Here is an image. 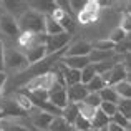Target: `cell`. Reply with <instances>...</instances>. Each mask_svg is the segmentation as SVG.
<instances>
[{"instance_id":"9","label":"cell","mask_w":131,"mask_h":131,"mask_svg":"<svg viewBox=\"0 0 131 131\" xmlns=\"http://www.w3.org/2000/svg\"><path fill=\"white\" fill-rule=\"evenodd\" d=\"M93 50V45L85 40H78V42L71 43L65 50V57H88L90 51Z\"/></svg>"},{"instance_id":"42","label":"cell","mask_w":131,"mask_h":131,"mask_svg":"<svg viewBox=\"0 0 131 131\" xmlns=\"http://www.w3.org/2000/svg\"><path fill=\"white\" fill-rule=\"evenodd\" d=\"M126 131H131V121H129V125H128V128H126Z\"/></svg>"},{"instance_id":"13","label":"cell","mask_w":131,"mask_h":131,"mask_svg":"<svg viewBox=\"0 0 131 131\" xmlns=\"http://www.w3.org/2000/svg\"><path fill=\"white\" fill-rule=\"evenodd\" d=\"M55 116L50 115V113H45V111H37L35 115H30V125L33 126L35 129H48L51 119Z\"/></svg>"},{"instance_id":"34","label":"cell","mask_w":131,"mask_h":131,"mask_svg":"<svg viewBox=\"0 0 131 131\" xmlns=\"http://www.w3.org/2000/svg\"><path fill=\"white\" fill-rule=\"evenodd\" d=\"M85 5H86V0H83V2H81V0H70V2H68L70 12L75 13V15H78V13L85 8Z\"/></svg>"},{"instance_id":"6","label":"cell","mask_w":131,"mask_h":131,"mask_svg":"<svg viewBox=\"0 0 131 131\" xmlns=\"http://www.w3.org/2000/svg\"><path fill=\"white\" fill-rule=\"evenodd\" d=\"M126 75H128V71H126V68L123 67L121 61H119V63H116L110 71L100 75V77L105 80L106 86H116L118 83H121V81L126 80Z\"/></svg>"},{"instance_id":"25","label":"cell","mask_w":131,"mask_h":131,"mask_svg":"<svg viewBox=\"0 0 131 131\" xmlns=\"http://www.w3.org/2000/svg\"><path fill=\"white\" fill-rule=\"evenodd\" d=\"M108 40H110V42H111V43L116 47V45L123 43V42L126 40V33L123 32V30L119 28V27H116V28H115V30H111V33L108 35Z\"/></svg>"},{"instance_id":"1","label":"cell","mask_w":131,"mask_h":131,"mask_svg":"<svg viewBox=\"0 0 131 131\" xmlns=\"http://www.w3.org/2000/svg\"><path fill=\"white\" fill-rule=\"evenodd\" d=\"M20 33H32V35H42L45 33V15L28 8L18 20Z\"/></svg>"},{"instance_id":"26","label":"cell","mask_w":131,"mask_h":131,"mask_svg":"<svg viewBox=\"0 0 131 131\" xmlns=\"http://www.w3.org/2000/svg\"><path fill=\"white\" fill-rule=\"evenodd\" d=\"M96 75H98V73H96L95 65H93V63H90L88 67H85L83 70H81V83H83V85H86L88 81H91L93 78L96 77Z\"/></svg>"},{"instance_id":"35","label":"cell","mask_w":131,"mask_h":131,"mask_svg":"<svg viewBox=\"0 0 131 131\" xmlns=\"http://www.w3.org/2000/svg\"><path fill=\"white\" fill-rule=\"evenodd\" d=\"M111 123H115V125L121 126V128H125V129L128 128V125H129V121H128V119H126L125 116L121 115V113H118V111H116V113H115V116L111 118Z\"/></svg>"},{"instance_id":"2","label":"cell","mask_w":131,"mask_h":131,"mask_svg":"<svg viewBox=\"0 0 131 131\" xmlns=\"http://www.w3.org/2000/svg\"><path fill=\"white\" fill-rule=\"evenodd\" d=\"M30 65L27 61L23 51L13 50L10 47L3 48V71H15V73H22L27 70Z\"/></svg>"},{"instance_id":"4","label":"cell","mask_w":131,"mask_h":131,"mask_svg":"<svg viewBox=\"0 0 131 131\" xmlns=\"http://www.w3.org/2000/svg\"><path fill=\"white\" fill-rule=\"evenodd\" d=\"M48 101L55 106L57 110H63L68 105V96H67V86L60 81H55L53 86L48 90Z\"/></svg>"},{"instance_id":"28","label":"cell","mask_w":131,"mask_h":131,"mask_svg":"<svg viewBox=\"0 0 131 131\" xmlns=\"http://www.w3.org/2000/svg\"><path fill=\"white\" fill-rule=\"evenodd\" d=\"M73 128H75V131H91V121H88L86 118L78 115V118L73 123Z\"/></svg>"},{"instance_id":"17","label":"cell","mask_w":131,"mask_h":131,"mask_svg":"<svg viewBox=\"0 0 131 131\" xmlns=\"http://www.w3.org/2000/svg\"><path fill=\"white\" fill-rule=\"evenodd\" d=\"M60 33H65L61 25L51 15H45V37H53V35H60Z\"/></svg>"},{"instance_id":"38","label":"cell","mask_w":131,"mask_h":131,"mask_svg":"<svg viewBox=\"0 0 131 131\" xmlns=\"http://www.w3.org/2000/svg\"><path fill=\"white\" fill-rule=\"evenodd\" d=\"M106 129H108V131H126L125 128H121V126L115 125V123H111V121H110V125L106 126Z\"/></svg>"},{"instance_id":"41","label":"cell","mask_w":131,"mask_h":131,"mask_svg":"<svg viewBox=\"0 0 131 131\" xmlns=\"http://www.w3.org/2000/svg\"><path fill=\"white\" fill-rule=\"evenodd\" d=\"M91 131H108L106 128H101V129H91Z\"/></svg>"},{"instance_id":"18","label":"cell","mask_w":131,"mask_h":131,"mask_svg":"<svg viewBox=\"0 0 131 131\" xmlns=\"http://www.w3.org/2000/svg\"><path fill=\"white\" fill-rule=\"evenodd\" d=\"M0 129L2 131H30L25 125L13 118H2L0 119Z\"/></svg>"},{"instance_id":"19","label":"cell","mask_w":131,"mask_h":131,"mask_svg":"<svg viewBox=\"0 0 131 131\" xmlns=\"http://www.w3.org/2000/svg\"><path fill=\"white\" fill-rule=\"evenodd\" d=\"M78 115H80V110H78V105H75V103H68L67 106H65L63 110H61V118L65 119L67 123H70V125H73L75 119L78 118Z\"/></svg>"},{"instance_id":"43","label":"cell","mask_w":131,"mask_h":131,"mask_svg":"<svg viewBox=\"0 0 131 131\" xmlns=\"http://www.w3.org/2000/svg\"><path fill=\"white\" fill-rule=\"evenodd\" d=\"M30 131H48V129H30Z\"/></svg>"},{"instance_id":"37","label":"cell","mask_w":131,"mask_h":131,"mask_svg":"<svg viewBox=\"0 0 131 131\" xmlns=\"http://www.w3.org/2000/svg\"><path fill=\"white\" fill-rule=\"evenodd\" d=\"M3 48H5V43L0 40V71H3Z\"/></svg>"},{"instance_id":"24","label":"cell","mask_w":131,"mask_h":131,"mask_svg":"<svg viewBox=\"0 0 131 131\" xmlns=\"http://www.w3.org/2000/svg\"><path fill=\"white\" fill-rule=\"evenodd\" d=\"M105 86H106V83H105V80H103L100 75H96V77L93 78L91 81H88V83H86L88 93H100Z\"/></svg>"},{"instance_id":"40","label":"cell","mask_w":131,"mask_h":131,"mask_svg":"<svg viewBox=\"0 0 131 131\" xmlns=\"http://www.w3.org/2000/svg\"><path fill=\"white\" fill-rule=\"evenodd\" d=\"M126 81H129V83H131V71H128V75H126Z\"/></svg>"},{"instance_id":"20","label":"cell","mask_w":131,"mask_h":131,"mask_svg":"<svg viewBox=\"0 0 131 131\" xmlns=\"http://www.w3.org/2000/svg\"><path fill=\"white\" fill-rule=\"evenodd\" d=\"M48 131H75V128H73V125L65 121L61 116H55L51 119L50 126H48Z\"/></svg>"},{"instance_id":"5","label":"cell","mask_w":131,"mask_h":131,"mask_svg":"<svg viewBox=\"0 0 131 131\" xmlns=\"http://www.w3.org/2000/svg\"><path fill=\"white\" fill-rule=\"evenodd\" d=\"M100 12H101V5L100 2H93V0H86V5L77 15L78 23L81 25H88V23H95L100 17Z\"/></svg>"},{"instance_id":"21","label":"cell","mask_w":131,"mask_h":131,"mask_svg":"<svg viewBox=\"0 0 131 131\" xmlns=\"http://www.w3.org/2000/svg\"><path fill=\"white\" fill-rule=\"evenodd\" d=\"M98 95H100V98H101V101H106V103H115V105H118V101H119V96H118V93H116V90L113 86H105Z\"/></svg>"},{"instance_id":"33","label":"cell","mask_w":131,"mask_h":131,"mask_svg":"<svg viewBox=\"0 0 131 131\" xmlns=\"http://www.w3.org/2000/svg\"><path fill=\"white\" fill-rule=\"evenodd\" d=\"M118 27L126 33V35L131 33V15H128V13H123L121 18H119V25Z\"/></svg>"},{"instance_id":"8","label":"cell","mask_w":131,"mask_h":131,"mask_svg":"<svg viewBox=\"0 0 131 131\" xmlns=\"http://www.w3.org/2000/svg\"><path fill=\"white\" fill-rule=\"evenodd\" d=\"M0 5H2V10H3V12L8 13V15H12L13 18H17V20H18L20 17H22L23 13L30 8V7H28V2H20V0H17V2L7 0V2H2Z\"/></svg>"},{"instance_id":"16","label":"cell","mask_w":131,"mask_h":131,"mask_svg":"<svg viewBox=\"0 0 131 131\" xmlns=\"http://www.w3.org/2000/svg\"><path fill=\"white\" fill-rule=\"evenodd\" d=\"M113 57H116L115 50H113V51H103V50H96V48H93V50L90 51V55H88V60H90V63L96 65V63H103V61L111 60Z\"/></svg>"},{"instance_id":"29","label":"cell","mask_w":131,"mask_h":131,"mask_svg":"<svg viewBox=\"0 0 131 131\" xmlns=\"http://www.w3.org/2000/svg\"><path fill=\"white\" fill-rule=\"evenodd\" d=\"M100 111L103 113V115H106L110 119L115 116V113L118 111V106L115 105V103H106V101H101V105H100Z\"/></svg>"},{"instance_id":"12","label":"cell","mask_w":131,"mask_h":131,"mask_svg":"<svg viewBox=\"0 0 131 131\" xmlns=\"http://www.w3.org/2000/svg\"><path fill=\"white\" fill-rule=\"evenodd\" d=\"M60 75H61V80H63L65 86H73V85L81 83V71L78 70H71V68H67L63 63L60 61Z\"/></svg>"},{"instance_id":"44","label":"cell","mask_w":131,"mask_h":131,"mask_svg":"<svg viewBox=\"0 0 131 131\" xmlns=\"http://www.w3.org/2000/svg\"><path fill=\"white\" fill-rule=\"evenodd\" d=\"M2 13H3V10H2V5H0V15H2Z\"/></svg>"},{"instance_id":"39","label":"cell","mask_w":131,"mask_h":131,"mask_svg":"<svg viewBox=\"0 0 131 131\" xmlns=\"http://www.w3.org/2000/svg\"><path fill=\"white\" fill-rule=\"evenodd\" d=\"M125 13H128V15H131V2L126 3V8H125Z\"/></svg>"},{"instance_id":"32","label":"cell","mask_w":131,"mask_h":131,"mask_svg":"<svg viewBox=\"0 0 131 131\" xmlns=\"http://www.w3.org/2000/svg\"><path fill=\"white\" fill-rule=\"evenodd\" d=\"M93 48H96V50H103V51H113V50H115V45L110 42L108 38H103V40L95 42Z\"/></svg>"},{"instance_id":"36","label":"cell","mask_w":131,"mask_h":131,"mask_svg":"<svg viewBox=\"0 0 131 131\" xmlns=\"http://www.w3.org/2000/svg\"><path fill=\"white\" fill-rule=\"evenodd\" d=\"M121 65L126 68V71H131V53L121 55Z\"/></svg>"},{"instance_id":"27","label":"cell","mask_w":131,"mask_h":131,"mask_svg":"<svg viewBox=\"0 0 131 131\" xmlns=\"http://www.w3.org/2000/svg\"><path fill=\"white\" fill-rule=\"evenodd\" d=\"M116 106H118V113H121L128 121H131V100H119Z\"/></svg>"},{"instance_id":"3","label":"cell","mask_w":131,"mask_h":131,"mask_svg":"<svg viewBox=\"0 0 131 131\" xmlns=\"http://www.w3.org/2000/svg\"><path fill=\"white\" fill-rule=\"evenodd\" d=\"M45 48H47V57L55 53H60V51H65L70 43V33H60V35H53V37H45L43 40Z\"/></svg>"},{"instance_id":"30","label":"cell","mask_w":131,"mask_h":131,"mask_svg":"<svg viewBox=\"0 0 131 131\" xmlns=\"http://www.w3.org/2000/svg\"><path fill=\"white\" fill-rule=\"evenodd\" d=\"M78 110H80V115L83 116V118H86L88 121H91V119H93V116H95V113L98 111V110L91 108V106L85 105V103H80V105H78Z\"/></svg>"},{"instance_id":"11","label":"cell","mask_w":131,"mask_h":131,"mask_svg":"<svg viewBox=\"0 0 131 131\" xmlns=\"http://www.w3.org/2000/svg\"><path fill=\"white\" fill-rule=\"evenodd\" d=\"M67 96H68V103H75V105L83 103L85 98L88 96L86 85L78 83V85H73V86H68L67 88Z\"/></svg>"},{"instance_id":"45","label":"cell","mask_w":131,"mask_h":131,"mask_svg":"<svg viewBox=\"0 0 131 131\" xmlns=\"http://www.w3.org/2000/svg\"><path fill=\"white\" fill-rule=\"evenodd\" d=\"M0 131H2V129H0Z\"/></svg>"},{"instance_id":"14","label":"cell","mask_w":131,"mask_h":131,"mask_svg":"<svg viewBox=\"0 0 131 131\" xmlns=\"http://www.w3.org/2000/svg\"><path fill=\"white\" fill-rule=\"evenodd\" d=\"M60 61H61V63H63L67 68L78 70V71H81L85 67H88V65H90L88 57H63Z\"/></svg>"},{"instance_id":"31","label":"cell","mask_w":131,"mask_h":131,"mask_svg":"<svg viewBox=\"0 0 131 131\" xmlns=\"http://www.w3.org/2000/svg\"><path fill=\"white\" fill-rule=\"evenodd\" d=\"M83 103L88 105V106H91V108H95V110H98L100 105H101V98H100L98 93H88V96L85 98Z\"/></svg>"},{"instance_id":"23","label":"cell","mask_w":131,"mask_h":131,"mask_svg":"<svg viewBox=\"0 0 131 131\" xmlns=\"http://www.w3.org/2000/svg\"><path fill=\"white\" fill-rule=\"evenodd\" d=\"M116 90V93H118L119 100H131V83L129 81H121V83H118L116 86H113Z\"/></svg>"},{"instance_id":"10","label":"cell","mask_w":131,"mask_h":131,"mask_svg":"<svg viewBox=\"0 0 131 131\" xmlns=\"http://www.w3.org/2000/svg\"><path fill=\"white\" fill-rule=\"evenodd\" d=\"M23 55H25L28 65L38 63V61L43 60V58H47V48H45V43L40 42V43L33 45V47L27 48V50H23Z\"/></svg>"},{"instance_id":"22","label":"cell","mask_w":131,"mask_h":131,"mask_svg":"<svg viewBox=\"0 0 131 131\" xmlns=\"http://www.w3.org/2000/svg\"><path fill=\"white\" fill-rule=\"evenodd\" d=\"M110 121H111V119H110L106 115H103V113L98 110V111L95 113V116H93V119H91V129H101V128H106V126L110 125Z\"/></svg>"},{"instance_id":"7","label":"cell","mask_w":131,"mask_h":131,"mask_svg":"<svg viewBox=\"0 0 131 131\" xmlns=\"http://www.w3.org/2000/svg\"><path fill=\"white\" fill-rule=\"evenodd\" d=\"M0 30L10 38L18 40L20 37V28H18V23H17V18H13L12 15H8L5 12L0 15Z\"/></svg>"},{"instance_id":"15","label":"cell","mask_w":131,"mask_h":131,"mask_svg":"<svg viewBox=\"0 0 131 131\" xmlns=\"http://www.w3.org/2000/svg\"><path fill=\"white\" fill-rule=\"evenodd\" d=\"M28 7L32 10H35V12L42 13V15H51L58 8L57 2H48V0H43V2H28Z\"/></svg>"}]
</instances>
